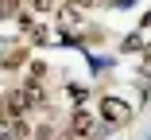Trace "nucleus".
Wrapping results in <instances>:
<instances>
[{"mask_svg":"<svg viewBox=\"0 0 151 140\" xmlns=\"http://www.w3.org/2000/svg\"><path fill=\"white\" fill-rule=\"evenodd\" d=\"M23 132H27V128H23V121H19V117H12V113H8V121H0V140H19Z\"/></svg>","mask_w":151,"mask_h":140,"instance_id":"f03ea898","label":"nucleus"},{"mask_svg":"<svg viewBox=\"0 0 151 140\" xmlns=\"http://www.w3.org/2000/svg\"><path fill=\"white\" fill-rule=\"evenodd\" d=\"M101 117H105L109 125H124L132 113H128V105H124V101H112V97H105V101H101Z\"/></svg>","mask_w":151,"mask_h":140,"instance_id":"f257e3e1","label":"nucleus"},{"mask_svg":"<svg viewBox=\"0 0 151 140\" xmlns=\"http://www.w3.org/2000/svg\"><path fill=\"white\" fill-rule=\"evenodd\" d=\"M27 109H31V97H27V90H16V94L8 97V113H12V117H23Z\"/></svg>","mask_w":151,"mask_h":140,"instance_id":"7ed1b4c3","label":"nucleus"},{"mask_svg":"<svg viewBox=\"0 0 151 140\" xmlns=\"http://www.w3.org/2000/svg\"><path fill=\"white\" fill-rule=\"evenodd\" d=\"M74 132H78V136H89V132H93V117H89L85 109L74 113Z\"/></svg>","mask_w":151,"mask_h":140,"instance_id":"20e7f679","label":"nucleus"}]
</instances>
